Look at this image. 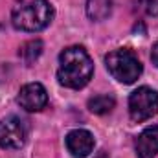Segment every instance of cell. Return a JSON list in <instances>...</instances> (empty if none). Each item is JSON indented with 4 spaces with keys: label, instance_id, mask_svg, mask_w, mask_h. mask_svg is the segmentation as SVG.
<instances>
[{
    "label": "cell",
    "instance_id": "cell-7",
    "mask_svg": "<svg viewBox=\"0 0 158 158\" xmlns=\"http://www.w3.org/2000/svg\"><path fill=\"white\" fill-rule=\"evenodd\" d=\"M66 149L74 158H86L94 151V136L86 129H74L66 134Z\"/></svg>",
    "mask_w": 158,
    "mask_h": 158
},
{
    "label": "cell",
    "instance_id": "cell-12",
    "mask_svg": "<svg viewBox=\"0 0 158 158\" xmlns=\"http://www.w3.org/2000/svg\"><path fill=\"white\" fill-rule=\"evenodd\" d=\"M138 4L149 17H156L158 15V0H138Z\"/></svg>",
    "mask_w": 158,
    "mask_h": 158
},
{
    "label": "cell",
    "instance_id": "cell-13",
    "mask_svg": "<svg viewBox=\"0 0 158 158\" xmlns=\"http://www.w3.org/2000/svg\"><path fill=\"white\" fill-rule=\"evenodd\" d=\"M151 61H153V64L158 68V42L153 44V50H151Z\"/></svg>",
    "mask_w": 158,
    "mask_h": 158
},
{
    "label": "cell",
    "instance_id": "cell-4",
    "mask_svg": "<svg viewBox=\"0 0 158 158\" xmlns=\"http://www.w3.org/2000/svg\"><path fill=\"white\" fill-rule=\"evenodd\" d=\"M158 114V92L151 86H140L129 96V116L142 123Z\"/></svg>",
    "mask_w": 158,
    "mask_h": 158
},
{
    "label": "cell",
    "instance_id": "cell-8",
    "mask_svg": "<svg viewBox=\"0 0 158 158\" xmlns=\"http://www.w3.org/2000/svg\"><path fill=\"white\" fill-rule=\"evenodd\" d=\"M136 155L138 158H155L158 155V125L147 127L136 138Z\"/></svg>",
    "mask_w": 158,
    "mask_h": 158
},
{
    "label": "cell",
    "instance_id": "cell-1",
    "mask_svg": "<svg viewBox=\"0 0 158 158\" xmlns=\"http://www.w3.org/2000/svg\"><path fill=\"white\" fill-rule=\"evenodd\" d=\"M94 74V63L83 46H68L59 53L57 79L63 86L79 90L88 85Z\"/></svg>",
    "mask_w": 158,
    "mask_h": 158
},
{
    "label": "cell",
    "instance_id": "cell-9",
    "mask_svg": "<svg viewBox=\"0 0 158 158\" xmlns=\"http://www.w3.org/2000/svg\"><path fill=\"white\" fill-rule=\"evenodd\" d=\"M88 110L92 114H98V116H103V114H109L114 107H116V99L114 96L110 94H98L94 98L88 99Z\"/></svg>",
    "mask_w": 158,
    "mask_h": 158
},
{
    "label": "cell",
    "instance_id": "cell-14",
    "mask_svg": "<svg viewBox=\"0 0 158 158\" xmlns=\"http://www.w3.org/2000/svg\"><path fill=\"white\" fill-rule=\"evenodd\" d=\"M96 158H109V155H107L105 151H101V153H98V156Z\"/></svg>",
    "mask_w": 158,
    "mask_h": 158
},
{
    "label": "cell",
    "instance_id": "cell-10",
    "mask_svg": "<svg viewBox=\"0 0 158 158\" xmlns=\"http://www.w3.org/2000/svg\"><path fill=\"white\" fill-rule=\"evenodd\" d=\"M112 11V0H86V15L90 20H105Z\"/></svg>",
    "mask_w": 158,
    "mask_h": 158
},
{
    "label": "cell",
    "instance_id": "cell-2",
    "mask_svg": "<svg viewBox=\"0 0 158 158\" xmlns=\"http://www.w3.org/2000/svg\"><path fill=\"white\" fill-rule=\"evenodd\" d=\"M53 6L48 0H17L11 9V24L28 33H37L53 20Z\"/></svg>",
    "mask_w": 158,
    "mask_h": 158
},
{
    "label": "cell",
    "instance_id": "cell-6",
    "mask_svg": "<svg viewBox=\"0 0 158 158\" xmlns=\"http://www.w3.org/2000/svg\"><path fill=\"white\" fill-rule=\"evenodd\" d=\"M17 103L28 112H39L48 105V92L40 83H28L19 90Z\"/></svg>",
    "mask_w": 158,
    "mask_h": 158
},
{
    "label": "cell",
    "instance_id": "cell-3",
    "mask_svg": "<svg viewBox=\"0 0 158 158\" xmlns=\"http://www.w3.org/2000/svg\"><path fill=\"white\" fill-rule=\"evenodd\" d=\"M105 64L110 76L123 85H132L143 72L138 55L129 48H118L109 52L105 55Z\"/></svg>",
    "mask_w": 158,
    "mask_h": 158
},
{
    "label": "cell",
    "instance_id": "cell-5",
    "mask_svg": "<svg viewBox=\"0 0 158 158\" xmlns=\"http://www.w3.org/2000/svg\"><path fill=\"white\" fill-rule=\"evenodd\" d=\"M28 129L24 121L17 116H7L0 119V147L2 149H20L26 143Z\"/></svg>",
    "mask_w": 158,
    "mask_h": 158
},
{
    "label": "cell",
    "instance_id": "cell-11",
    "mask_svg": "<svg viewBox=\"0 0 158 158\" xmlns=\"http://www.w3.org/2000/svg\"><path fill=\"white\" fill-rule=\"evenodd\" d=\"M42 50H44V44H42V40L40 39H33V40H28V42H24L22 46H20V50H19V55H20V59L30 66L31 63H35L37 59L40 57V53H42Z\"/></svg>",
    "mask_w": 158,
    "mask_h": 158
}]
</instances>
